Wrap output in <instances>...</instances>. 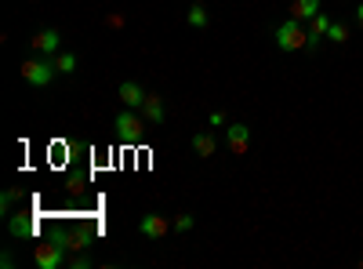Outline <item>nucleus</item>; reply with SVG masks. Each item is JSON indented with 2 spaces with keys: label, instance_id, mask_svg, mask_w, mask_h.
Wrapping results in <instances>:
<instances>
[{
  "label": "nucleus",
  "instance_id": "11",
  "mask_svg": "<svg viewBox=\"0 0 363 269\" xmlns=\"http://www.w3.org/2000/svg\"><path fill=\"white\" fill-rule=\"evenodd\" d=\"M149 124H164V98L160 95H145V102H142V110H138Z\"/></svg>",
  "mask_w": 363,
  "mask_h": 269
},
{
  "label": "nucleus",
  "instance_id": "1",
  "mask_svg": "<svg viewBox=\"0 0 363 269\" xmlns=\"http://www.w3.org/2000/svg\"><path fill=\"white\" fill-rule=\"evenodd\" d=\"M276 48L280 51H305L309 48V33L302 29L298 18H284V22L276 26Z\"/></svg>",
  "mask_w": 363,
  "mask_h": 269
},
{
  "label": "nucleus",
  "instance_id": "14",
  "mask_svg": "<svg viewBox=\"0 0 363 269\" xmlns=\"http://www.w3.org/2000/svg\"><path fill=\"white\" fill-rule=\"evenodd\" d=\"M62 247H70V251H88L91 247V237L88 233H70V237H58Z\"/></svg>",
  "mask_w": 363,
  "mask_h": 269
},
{
  "label": "nucleus",
  "instance_id": "10",
  "mask_svg": "<svg viewBox=\"0 0 363 269\" xmlns=\"http://www.w3.org/2000/svg\"><path fill=\"white\" fill-rule=\"evenodd\" d=\"M8 230H11V237H15V240H22V237H33V233H37V225H33V218H29V215L18 211V215H8Z\"/></svg>",
  "mask_w": 363,
  "mask_h": 269
},
{
  "label": "nucleus",
  "instance_id": "13",
  "mask_svg": "<svg viewBox=\"0 0 363 269\" xmlns=\"http://www.w3.org/2000/svg\"><path fill=\"white\" fill-rule=\"evenodd\" d=\"M193 150H197V157H215L218 142H215L211 131H200V135H193Z\"/></svg>",
  "mask_w": 363,
  "mask_h": 269
},
{
  "label": "nucleus",
  "instance_id": "16",
  "mask_svg": "<svg viewBox=\"0 0 363 269\" xmlns=\"http://www.w3.org/2000/svg\"><path fill=\"white\" fill-rule=\"evenodd\" d=\"M185 22L193 26V29H204V26H207V11H204V4H193V8H189Z\"/></svg>",
  "mask_w": 363,
  "mask_h": 269
},
{
  "label": "nucleus",
  "instance_id": "18",
  "mask_svg": "<svg viewBox=\"0 0 363 269\" xmlns=\"http://www.w3.org/2000/svg\"><path fill=\"white\" fill-rule=\"evenodd\" d=\"M175 230H178V233H189V230H193V215H185V211L175 215Z\"/></svg>",
  "mask_w": 363,
  "mask_h": 269
},
{
  "label": "nucleus",
  "instance_id": "23",
  "mask_svg": "<svg viewBox=\"0 0 363 269\" xmlns=\"http://www.w3.org/2000/svg\"><path fill=\"white\" fill-rule=\"evenodd\" d=\"M193 4H204V0H193Z\"/></svg>",
  "mask_w": 363,
  "mask_h": 269
},
{
  "label": "nucleus",
  "instance_id": "6",
  "mask_svg": "<svg viewBox=\"0 0 363 269\" xmlns=\"http://www.w3.org/2000/svg\"><path fill=\"white\" fill-rule=\"evenodd\" d=\"M225 146H229L232 157H244L251 150V128L247 124H229L225 128Z\"/></svg>",
  "mask_w": 363,
  "mask_h": 269
},
{
  "label": "nucleus",
  "instance_id": "19",
  "mask_svg": "<svg viewBox=\"0 0 363 269\" xmlns=\"http://www.w3.org/2000/svg\"><path fill=\"white\" fill-rule=\"evenodd\" d=\"M66 265H70V269H88V265H91V258H84V255L77 251L73 258H66Z\"/></svg>",
  "mask_w": 363,
  "mask_h": 269
},
{
  "label": "nucleus",
  "instance_id": "12",
  "mask_svg": "<svg viewBox=\"0 0 363 269\" xmlns=\"http://www.w3.org/2000/svg\"><path fill=\"white\" fill-rule=\"evenodd\" d=\"M312 15H319V0H291V18L309 22Z\"/></svg>",
  "mask_w": 363,
  "mask_h": 269
},
{
  "label": "nucleus",
  "instance_id": "22",
  "mask_svg": "<svg viewBox=\"0 0 363 269\" xmlns=\"http://www.w3.org/2000/svg\"><path fill=\"white\" fill-rule=\"evenodd\" d=\"M356 22L363 26V0H359V8H356Z\"/></svg>",
  "mask_w": 363,
  "mask_h": 269
},
{
  "label": "nucleus",
  "instance_id": "3",
  "mask_svg": "<svg viewBox=\"0 0 363 269\" xmlns=\"http://www.w3.org/2000/svg\"><path fill=\"white\" fill-rule=\"evenodd\" d=\"M33 262H37L40 269H58V265H66V247L58 244V237L40 240V244L33 247Z\"/></svg>",
  "mask_w": 363,
  "mask_h": 269
},
{
  "label": "nucleus",
  "instance_id": "21",
  "mask_svg": "<svg viewBox=\"0 0 363 269\" xmlns=\"http://www.w3.org/2000/svg\"><path fill=\"white\" fill-rule=\"evenodd\" d=\"M207 120H211V128H222V124H225V113H222V110H215Z\"/></svg>",
  "mask_w": 363,
  "mask_h": 269
},
{
  "label": "nucleus",
  "instance_id": "7",
  "mask_svg": "<svg viewBox=\"0 0 363 269\" xmlns=\"http://www.w3.org/2000/svg\"><path fill=\"white\" fill-rule=\"evenodd\" d=\"M145 88L142 84H135V80H124L120 84V91H117V98L124 102V110H142V102H145Z\"/></svg>",
  "mask_w": 363,
  "mask_h": 269
},
{
  "label": "nucleus",
  "instance_id": "20",
  "mask_svg": "<svg viewBox=\"0 0 363 269\" xmlns=\"http://www.w3.org/2000/svg\"><path fill=\"white\" fill-rule=\"evenodd\" d=\"M18 200V190H8L4 193V200H0V208H4V215H11V204Z\"/></svg>",
  "mask_w": 363,
  "mask_h": 269
},
{
  "label": "nucleus",
  "instance_id": "9",
  "mask_svg": "<svg viewBox=\"0 0 363 269\" xmlns=\"http://www.w3.org/2000/svg\"><path fill=\"white\" fill-rule=\"evenodd\" d=\"M309 51H316L319 48V40H327V33H331V15H324V11H319V15H312L309 18Z\"/></svg>",
  "mask_w": 363,
  "mask_h": 269
},
{
  "label": "nucleus",
  "instance_id": "15",
  "mask_svg": "<svg viewBox=\"0 0 363 269\" xmlns=\"http://www.w3.org/2000/svg\"><path fill=\"white\" fill-rule=\"evenodd\" d=\"M55 70H58L62 77L77 73V55H73V51H58V55H55Z\"/></svg>",
  "mask_w": 363,
  "mask_h": 269
},
{
  "label": "nucleus",
  "instance_id": "17",
  "mask_svg": "<svg viewBox=\"0 0 363 269\" xmlns=\"http://www.w3.org/2000/svg\"><path fill=\"white\" fill-rule=\"evenodd\" d=\"M327 40H334V44H345V40H349V26L331 22V33H327Z\"/></svg>",
  "mask_w": 363,
  "mask_h": 269
},
{
  "label": "nucleus",
  "instance_id": "5",
  "mask_svg": "<svg viewBox=\"0 0 363 269\" xmlns=\"http://www.w3.org/2000/svg\"><path fill=\"white\" fill-rule=\"evenodd\" d=\"M167 230H175V222H171L167 215H160V211H149V215H142V222H138V233H142L145 240H160V237H167Z\"/></svg>",
  "mask_w": 363,
  "mask_h": 269
},
{
  "label": "nucleus",
  "instance_id": "2",
  "mask_svg": "<svg viewBox=\"0 0 363 269\" xmlns=\"http://www.w3.org/2000/svg\"><path fill=\"white\" fill-rule=\"evenodd\" d=\"M58 70H55V62L44 55V58H29V62H22V80L29 88H48L51 84V77H55Z\"/></svg>",
  "mask_w": 363,
  "mask_h": 269
},
{
  "label": "nucleus",
  "instance_id": "4",
  "mask_svg": "<svg viewBox=\"0 0 363 269\" xmlns=\"http://www.w3.org/2000/svg\"><path fill=\"white\" fill-rule=\"evenodd\" d=\"M113 128L124 142H142V131H145V117L138 110H124L117 120H113Z\"/></svg>",
  "mask_w": 363,
  "mask_h": 269
},
{
  "label": "nucleus",
  "instance_id": "8",
  "mask_svg": "<svg viewBox=\"0 0 363 269\" xmlns=\"http://www.w3.org/2000/svg\"><path fill=\"white\" fill-rule=\"evenodd\" d=\"M33 48L40 51V55H58V48H62V33L58 29H40L37 37H33Z\"/></svg>",
  "mask_w": 363,
  "mask_h": 269
}]
</instances>
